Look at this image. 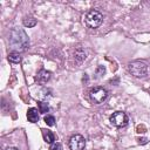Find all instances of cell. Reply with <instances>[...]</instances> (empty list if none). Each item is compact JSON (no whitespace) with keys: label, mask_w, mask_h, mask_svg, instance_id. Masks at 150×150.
Returning <instances> with one entry per match:
<instances>
[{"label":"cell","mask_w":150,"mask_h":150,"mask_svg":"<svg viewBox=\"0 0 150 150\" xmlns=\"http://www.w3.org/2000/svg\"><path fill=\"white\" fill-rule=\"evenodd\" d=\"M9 46L13 52H25L29 47V38L22 28L14 27L9 32Z\"/></svg>","instance_id":"cell-1"},{"label":"cell","mask_w":150,"mask_h":150,"mask_svg":"<svg viewBox=\"0 0 150 150\" xmlns=\"http://www.w3.org/2000/svg\"><path fill=\"white\" fill-rule=\"evenodd\" d=\"M103 21V14L97 9H90L84 16V23L88 28H97Z\"/></svg>","instance_id":"cell-2"},{"label":"cell","mask_w":150,"mask_h":150,"mask_svg":"<svg viewBox=\"0 0 150 150\" xmlns=\"http://www.w3.org/2000/svg\"><path fill=\"white\" fill-rule=\"evenodd\" d=\"M128 69L135 77H144L148 74V66L142 61H132L128 64Z\"/></svg>","instance_id":"cell-3"},{"label":"cell","mask_w":150,"mask_h":150,"mask_svg":"<svg viewBox=\"0 0 150 150\" xmlns=\"http://www.w3.org/2000/svg\"><path fill=\"white\" fill-rule=\"evenodd\" d=\"M128 122H129V118L127 114L123 111H115L110 116V123L116 128H123L128 124Z\"/></svg>","instance_id":"cell-4"},{"label":"cell","mask_w":150,"mask_h":150,"mask_svg":"<svg viewBox=\"0 0 150 150\" xmlns=\"http://www.w3.org/2000/svg\"><path fill=\"white\" fill-rule=\"evenodd\" d=\"M107 97H108V91L102 87H95L90 91V98L96 104L103 103L107 100Z\"/></svg>","instance_id":"cell-5"},{"label":"cell","mask_w":150,"mask_h":150,"mask_svg":"<svg viewBox=\"0 0 150 150\" xmlns=\"http://www.w3.org/2000/svg\"><path fill=\"white\" fill-rule=\"evenodd\" d=\"M69 148H70V150H84V148H86L84 137L80 134L73 135L69 139Z\"/></svg>","instance_id":"cell-6"},{"label":"cell","mask_w":150,"mask_h":150,"mask_svg":"<svg viewBox=\"0 0 150 150\" xmlns=\"http://www.w3.org/2000/svg\"><path fill=\"white\" fill-rule=\"evenodd\" d=\"M49 79H50V71H48V70H46V69L39 70L38 74H36V77H35L36 82H38V83H41V84L46 83Z\"/></svg>","instance_id":"cell-7"},{"label":"cell","mask_w":150,"mask_h":150,"mask_svg":"<svg viewBox=\"0 0 150 150\" xmlns=\"http://www.w3.org/2000/svg\"><path fill=\"white\" fill-rule=\"evenodd\" d=\"M39 110L38 109H35V108H29L28 110H27V118H28V121L29 122H32V123H36L38 121H39Z\"/></svg>","instance_id":"cell-8"},{"label":"cell","mask_w":150,"mask_h":150,"mask_svg":"<svg viewBox=\"0 0 150 150\" xmlns=\"http://www.w3.org/2000/svg\"><path fill=\"white\" fill-rule=\"evenodd\" d=\"M41 131H42V136H43V139H45L47 143H49V144L54 143V141H55V137H54V134H53L50 130H47V129H42Z\"/></svg>","instance_id":"cell-9"},{"label":"cell","mask_w":150,"mask_h":150,"mask_svg":"<svg viewBox=\"0 0 150 150\" xmlns=\"http://www.w3.org/2000/svg\"><path fill=\"white\" fill-rule=\"evenodd\" d=\"M86 57H87V54H86V52H84L82 48H77V49L74 52V59H75L77 62L84 61Z\"/></svg>","instance_id":"cell-10"},{"label":"cell","mask_w":150,"mask_h":150,"mask_svg":"<svg viewBox=\"0 0 150 150\" xmlns=\"http://www.w3.org/2000/svg\"><path fill=\"white\" fill-rule=\"evenodd\" d=\"M7 59H8V61H9L11 63H19V62L21 61V56H20V54L16 53V52L9 53L8 56H7Z\"/></svg>","instance_id":"cell-11"},{"label":"cell","mask_w":150,"mask_h":150,"mask_svg":"<svg viewBox=\"0 0 150 150\" xmlns=\"http://www.w3.org/2000/svg\"><path fill=\"white\" fill-rule=\"evenodd\" d=\"M22 22H23V26H25V27H28V28L34 27V26L36 25V20H35L33 16H26V18H23Z\"/></svg>","instance_id":"cell-12"},{"label":"cell","mask_w":150,"mask_h":150,"mask_svg":"<svg viewBox=\"0 0 150 150\" xmlns=\"http://www.w3.org/2000/svg\"><path fill=\"white\" fill-rule=\"evenodd\" d=\"M38 107H39V111L41 114H46L49 111V104L47 102H43V101H39L38 102Z\"/></svg>","instance_id":"cell-13"},{"label":"cell","mask_w":150,"mask_h":150,"mask_svg":"<svg viewBox=\"0 0 150 150\" xmlns=\"http://www.w3.org/2000/svg\"><path fill=\"white\" fill-rule=\"evenodd\" d=\"M45 123L49 127H53L55 124V117L53 115H46L45 116Z\"/></svg>","instance_id":"cell-14"},{"label":"cell","mask_w":150,"mask_h":150,"mask_svg":"<svg viewBox=\"0 0 150 150\" xmlns=\"http://www.w3.org/2000/svg\"><path fill=\"white\" fill-rule=\"evenodd\" d=\"M104 73H105V68H104L103 66H98V67L96 68V71H95L96 77H100V76L104 75Z\"/></svg>","instance_id":"cell-15"},{"label":"cell","mask_w":150,"mask_h":150,"mask_svg":"<svg viewBox=\"0 0 150 150\" xmlns=\"http://www.w3.org/2000/svg\"><path fill=\"white\" fill-rule=\"evenodd\" d=\"M49 150H63V149H62L61 143H59V142H54V143L50 144Z\"/></svg>","instance_id":"cell-16"},{"label":"cell","mask_w":150,"mask_h":150,"mask_svg":"<svg viewBox=\"0 0 150 150\" xmlns=\"http://www.w3.org/2000/svg\"><path fill=\"white\" fill-rule=\"evenodd\" d=\"M138 142H139V144H145L148 142V139L146 138H138Z\"/></svg>","instance_id":"cell-17"},{"label":"cell","mask_w":150,"mask_h":150,"mask_svg":"<svg viewBox=\"0 0 150 150\" xmlns=\"http://www.w3.org/2000/svg\"><path fill=\"white\" fill-rule=\"evenodd\" d=\"M6 150H19L18 148H14V146H9V148H7Z\"/></svg>","instance_id":"cell-18"}]
</instances>
